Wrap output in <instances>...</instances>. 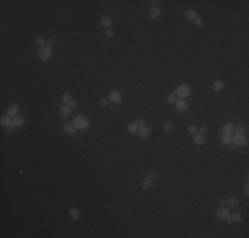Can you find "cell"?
Instances as JSON below:
<instances>
[{"mask_svg":"<svg viewBox=\"0 0 249 238\" xmlns=\"http://www.w3.org/2000/svg\"><path fill=\"white\" fill-rule=\"evenodd\" d=\"M55 45V39H49V40H47V45L45 47H48V48H51L52 49V47Z\"/></svg>","mask_w":249,"mask_h":238,"instance_id":"cell-30","label":"cell"},{"mask_svg":"<svg viewBox=\"0 0 249 238\" xmlns=\"http://www.w3.org/2000/svg\"><path fill=\"white\" fill-rule=\"evenodd\" d=\"M109 101L113 102V103H119V102L122 101V93H119V91H111V93L109 94Z\"/></svg>","mask_w":249,"mask_h":238,"instance_id":"cell-6","label":"cell"},{"mask_svg":"<svg viewBox=\"0 0 249 238\" xmlns=\"http://www.w3.org/2000/svg\"><path fill=\"white\" fill-rule=\"evenodd\" d=\"M69 217L72 218V220H78L81 217V212L77 209V208H72V209L69 210Z\"/></svg>","mask_w":249,"mask_h":238,"instance_id":"cell-17","label":"cell"},{"mask_svg":"<svg viewBox=\"0 0 249 238\" xmlns=\"http://www.w3.org/2000/svg\"><path fill=\"white\" fill-rule=\"evenodd\" d=\"M148 16H150V19H158L159 16H160V8L159 7H152L148 11Z\"/></svg>","mask_w":249,"mask_h":238,"instance_id":"cell-13","label":"cell"},{"mask_svg":"<svg viewBox=\"0 0 249 238\" xmlns=\"http://www.w3.org/2000/svg\"><path fill=\"white\" fill-rule=\"evenodd\" d=\"M184 17L187 19V20H196L198 19V12L195 11V9H187L186 13H184Z\"/></svg>","mask_w":249,"mask_h":238,"instance_id":"cell-11","label":"cell"},{"mask_svg":"<svg viewBox=\"0 0 249 238\" xmlns=\"http://www.w3.org/2000/svg\"><path fill=\"white\" fill-rule=\"evenodd\" d=\"M204 132H207V127L202 126V127H200V134H204Z\"/></svg>","mask_w":249,"mask_h":238,"instance_id":"cell-39","label":"cell"},{"mask_svg":"<svg viewBox=\"0 0 249 238\" xmlns=\"http://www.w3.org/2000/svg\"><path fill=\"white\" fill-rule=\"evenodd\" d=\"M0 123H1V124H3L4 127H11V126H13V124H12V119H9V116L8 115H3L1 116V118H0Z\"/></svg>","mask_w":249,"mask_h":238,"instance_id":"cell-16","label":"cell"},{"mask_svg":"<svg viewBox=\"0 0 249 238\" xmlns=\"http://www.w3.org/2000/svg\"><path fill=\"white\" fill-rule=\"evenodd\" d=\"M73 124H74L76 128H78V130H85V128H88L89 127V119L86 118V116L78 115L77 118L74 119Z\"/></svg>","mask_w":249,"mask_h":238,"instance_id":"cell-1","label":"cell"},{"mask_svg":"<svg viewBox=\"0 0 249 238\" xmlns=\"http://www.w3.org/2000/svg\"><path fill=\"white\" fill-rule=\"evenodd\" d=\"M245 195H246V196L249 195V189H248V187H245Z\"/></svg>","mask_w":249,"mask_h":238,"instance_id":"cell-42","label":"cell"},{"mask_svg":"<svg viewBox=\"0 0 249 238\" xmlns=\"http://www.w3.org/2000/svg\"><path fill=\"white\" fill-rule=\"evenodd\" d=\"M225 205H227V202H225V201H220V202H219V206H220V208H224Z\"/></svg>","mask_w":249,"mask_h":238,"instance_id":"cell-40","label":"cell"},{"mask_svg":"<svg viewBox=\"0 0 249 238\" xmlns=\"http://www.w3.org/2000/svg\"><path fill=\"white\" fill-rule=\"evenodd\" d=\"M195 25H196V27H203V25H204V24H203V20H202V19H200V17L196 19V20H195Z\"/></svg>","mask_w":249,"mask_h":238,"instance_id":"cell-31","label":"cell"},{"mask_svg":"<svg viewBox=\"0 0 249 238\" xmlns=\"http://www.w3.org/2000/svg\"><path fill=\"white\" fill-rule=\"evenodd\" d=\"M164 130L166 131H171L172 130V124L170 122H166L164 123Z\"/></svg>","mask_w":249,"mask_h":238,"instance_id":"cell-33","label":"cell"},{"mask_svg":"<svg viewBox=\"0 0 249 238\" xmlns=\"http://www.w3.org/2000/svg\"><path fill=\"white\" fill-rule=\"evenodd\" d=\"M138 134H139L140 138L146 139V138H148L151 135V130L147 126H144V127H142V128H139V130H138Z\"/></svg>","mask_w":249,"mask_h":238,"instance_id":"cell-14","label":"cell"},{"mask_svg":"<svg viewBox=\"0 0 249 238\" xmlns=\"http://www.w3.org/2000/svg\"><path fill=\"white\" fill-rule=\"evenodd\" d=\"M111 24H113V20H111V17H107V16H105V17L101 19V25H102V27H106V28H109V27H111Z\"/></svg>","mask_w":249,"mask_h":238,"instance_id":"cell-21","label":"cell"},{"mask_svg":"<svg viewBox=\"0 0 249 238\" xmlns=\"http://www.w3.org/2000/svg\"><path fill=\"white\" fill-rule=\"evenodd\" d=\"M62 130H64V132H65L66 135H74V134H76V127H74L73 123H70V122L64 123Z\"/></svg>","mask_w":249,"mask_h":238,"instance_id":"cell-5","label":"cell"},{"mask_svg":"<svg viewBox=\"0 0 249 238\" xmlns=\"http://www.w3.org/2000/svg\"><path fill=\"white\" fill-rule=\"evenodd\" d=\"M127 130H128V132H130V134H135V132H138L139 127L136 126L135 122H130V123L127 124Z\"/></svg>","mask_w":249,"mask_h":238,"instance_id":"cell-20","label":"cell"},{"mask_svg":"<svg viewBox=\"0 0 249 238\" xmlns=\"http://www.w3.org/2000/svg\"><path fill=\"white\" fill-rule=\"evenodd\" d=\"M136 126L139 127V128H142V127H144V126H146V122H144L143 119H139V120L136 122Z\"/></svg>","mask_w":249,"mask_h":238,"instance_id":"cell-32","label":"cell"},{"mask_svg":"<svg viewBox=\"0 0 249 238\" xmlns=\"http://www.w3.org/2000/svg\"><path fill=\"white\" fill-rule=\"evenodd\" d=\"M221 142H223V143H224L225 146L231 144V143H232V138H231V135H223V138H221Z\"/></svg>","mask_w":249,"mask_h":238,"instance_id":"cell-27","label":"cell"},{"mask_svg":"<svg viewBox=\"0 0 249 238\" xmlns=\"http://www.w3.org/2000/svg\"><path fill=\"white\" fill-rule=\"evenodd\" d=\"M194 142H195V144H203V143H204V136H203V134H195Z\"/></svg>","mask_w":249,"mask_h":238,"instance_id":"cell-22","label":"cell"},{"mask_svg":"<svg viewBox=\"0 0 249 238\" xmlns=\"http://www.w3.org/2000/svg\"><path fill=\"white\" fill-rule=\"evenodd\" d=\"M24 123H25V119H24V116H21V115H17V116H15V118L12 119V124L15 127H21V126H24Z\"/></svg>","mask_w":249,"mask_h":238,"instance_id":"cell-12","label":"cell"},{"mask_svg":"<svg viewBox=\"0 0 249 238\" xmlns=\"http://www.w3.org/2000/svg\"><path fill=\"white\" fill-rule=\"evenodd\" d=\"M175 105H176V108H178L179 111H186L187 108H188V103H187L186 99H178Z\"/></svg>","mask_w":249,"mask_h":238,"instance_id":"cell-10","label":"cell"},{"mask_svg":"<svg viewBox=\"0 0 249 238\" xmlns=\"http://www.w3.org/2000/svg\"><path fill=\"white\" fill-rule=\"evenodd\" d=\"M105 35H106V37H109V39H110V37H113V36H114V32L111 31V29H107Z\"/></svg>","mask_w":249,"mask_h":238,"instance_id":"cell-35","label":"cell"},{"mask_svg":"<svg viewBox=\"0 0 249 238\" xmlns=\"http://www.w3.org/2000/svg\"><path fill=\"white\" fill-rule=\"evenodd\" d=\"M151 181L152 180H151L150 177H144V179L142 180V187L144 188V189H148V188L151 187Z\"/></svg>","mask_w":249,"mask_h":238,"instance_id":"cell-25","label":"cell"},{"mask_svg":"<svg viewBox=\"0 0 249 238\" xmlns=\"http://www.w3.org/2000/svg\"><path fill=\"white\" fill-rule=\"evenodd\" d=\"M176 101H178V95L175 93H171L167 95V102L168 103H176Z\"/></svg>","mask_w":249,"mask_h":238,"instance_id":"cell-24","label":"cell"},{"mask_svg":"<svg viewBox=\"0 0 249 238\" xmlns=\"http://www.w3.org/2000/svg\"><path fill=\"white\" fill-rule=\"evenodd\" d=\"M61 99H62V102H64V103H66V105H70V102L73 101V98H72V94L68 93V91L62 93Z\"/></svg>","mask_w":249,"mask_h":238,"instance_id":"cell-19","label":"cell"},{"mask_svg":"<svg viewBox=\"0 0 249 238\" xmlns=\"http://www.w3.org/2000/svg\"><path fill=\"white\" fill-rule=\"evenodd\" d=\"M231 218H232L233 222H241L242 221V216L240 214V213H233V214L231 216Z\"/></svg>","mask_w":249,"mask_h":238,"instance_id":"cell-26","label":"cell"},{"mask_svg":"<svg viewBox=\"0 0 249 238\" xmlns=\"http://www.w3.org/2000/svg\"><path fill=\"white\" fill-rule=\"evenodd\" d=\"M187 130H188V132H191V134H196V130H198V128H196V126H194V124H190Z\"/></svg>","mask_w":249,"mask_h":238,"instance_id":"cell-29","label":"cell"},{"mask_svg":"<svg viewBox=\"0 0 249 238\" xmlns=\"http://www.w3.org/2000/svg\"><path fill=\"white\" fill-rule=\"evenodd\" d=\"M175 94L180 98H186L191 94V87L188 86V85H180V86H178Z\"/></svg>","mask_w":249,"mask_h":238,"instance_id":"cell-3","label":"cell"},{"mask_svg":"<svg viewBox=\"0 0 249 238\" xmlns=\"http://www.w3.org/2000/svg\"><path fill=\"white\" fill-rule=\"evenodd\" d=\"M19 111H20V108H19V106L17 105H9L8 106V108H7V115L8 116H17L19 115Z\"/></svg>","mask_w":249,"mask_h":238,"instance_id":"cell-7","label":"cell"},{"mask_svg":"<svg viewBox=\"0 0 249 238\" xmlns=\"http://www.w3.org/2000/svg\"><path fill=\"white\" fill-rule=\"evenodd\" d=\"M158 3H159V1H156V0H152V1H151V4H152L154 7H158Z\"/></svg>","mask_w":249,"mask_h":238,"instance_id":"cell-41","label":"cell"},{"mask_svg":"<svg viewBox=\"0 0 249 238\" xmlns=\"http://www.w3.org/2000/svg\"><path fill=\"white\" fill-rule=\"evenodd\" d=\"M39 57L44 62L49 61L52 58V49L48 47H40L39 48Z\"/></svg>","mask_w":249,"mask_h":238,"instance_id":"cell-2","label":"cell"},{"mask_svg":"<svg viewBox=\"0 0 249 238\" xmlns=\"http://www.w3.org/2000/svg\"><path fill=\"white\" fill-rule=\"evenodd\" d=\"M212 89H213V91H221L224 89V82L223 81H220V79H217V81H215L213 82V86H212Z\"/></svg>","mask_w":249,"mask_h":238,"instance_id":"cell-18","label":"cell"},{"mask_svg":"<svg viewBox=\"0 0 249 238\" xmlns=\"http://www.w3.org/2000/svg\"><path fill=\"white\" fill-rule=\"evenodd\" d=\"M109 99H105V98H103L102 101H101V106H102V107H107V106H109Z\"/></svg>","mask_w":249,"mask_h":238,"instance_id":"cell-34","label":"cell"},{"mask_svg":"<svg viewBox=\"0 0 249 238\" xmlns=\"http://www.w3.org/2000/svg\"><path fill=\"white\" fill-rule=\"evenodd\" d=\"M70 106H68V105H64V106H61L60 107V110H59V115L61 116V118H68V116L70 115Z\"/></svg>","mask_w":249,"mask_h":238,"instance_id":"cell-9","label":"cell"},{"mask_svg":"<svg viewBox=\"0 0 249 238\" xmlns=\"http://www.w3.org/2000/svg\"><path fill=\"white\" fill-rule=\"evenodd\" d=\"M234 131H237V134H242L244 132V127L240 124V126H237V128H234Z\"/></svg>","mask_w":249,"mask_h":238,"instance_id":"cell-36","label":"cell"},{"mask_svg":"<svg viewBox=\"0 0 249 238\" xmlns=\"http://www.w3.org/2000/svg\"><path fill=\"white\" fill-rule=\"evenodd\" d=\"M225 202H227V205L232 206V208H233V206H237V205H238V200H237L236 197H229Z\"/></svg>","mask_w":249,"mask_h":238,"instance_id":"cell-23","label":"cell"},{"mask_svg":"<svg viewBox=\"0 0 249 238\" xmlns=\"http://www.w3.org/2000/svg\"><path fill=\"white\" fill-rule=\"evenodd\" d=\"M232 143H233L234 146L241 147V146H245L246 143H248V139H246V136L242 135V134H236V135L232 138Z\"/></svg>","mask_w":249,"mask_h":238,"instance_id":"cell-4","label":"cell"},{"mask_svg":"<svg viewBox=\"0 0 249 238\" xmlns=\"http://www.w3.org/2000/svg\"><path fill=\"white\" fill-rule=\"evenodd\" d=\"M77 105H78V103H77L76 101H72V102H70V105H69V106H70V108H76V107H77Z\"/></svg>","mask_w":249,"mask_h":238,"instance_id":"cell-38","label":"cell"},{"mask_svg":"<svg viewBox=\"0 0 249 238\" xmlns=\"http://www.w3.org/2000/svg\"><path fill=\"white\" fill-rule=\"evenodd\" d=\"M233 132H234V126L232 124V123L224 124V127H223V134L224 135H232Z\"/></svg>","mask_w":249,"mask_h":238,"instance_id":"cell-15","label":"cell"},{"mask_svg":"<svg viewBox=\"0 0 249 238\" xmlns=\"http://www.w3.org/2000/svg\"><path fill=\"white\" fill-rule=\"evenodd\" d=\"M216 216L219 217L220 220H225L227 217H229L231 216V213H229V210L224 206V208H219V209L216 210Z\"/></svg>","mask_w":249,"mask_h":238,"instance_id":"cell-8","label":"cell"},{"mask_svg":"<svg viewBox=\"0 0 249 238\" xmlns=\"http://www.w3.org/2000/svg\"><path fill=\"white\" fill-rule=\"evenodd\" d=\"M36 44H37V45H40V47H45V44H47V41H45V39H44V37L37 36V37H36Z\"/></svg>","mask_w":249,"mask_h":238,"instance_id":"cell-28","label":"cell"},{"mask_svg":"<svg viewBox=\"0 0 249 238\" xmlns=\"http://www.w3.org/2000/svg\"><path fill=\"white\" fill-rule=\"evenodd\" d=\"M151 179V180H152V179H156L158 177V172H155V171H152V172L150 173V176H148Z\"/></svg>","mask_w":249,"mask_h":238,"instance_id":"cell-37","label":"cell"}]
</instances>
